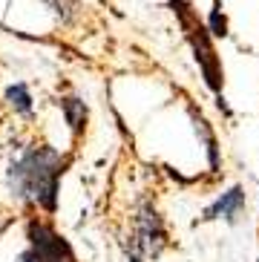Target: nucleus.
Masks as SVG:
<instances>
[{
  "label": "nucleus",
  "mask_w": 259,
  "mask_h": 262,
  "mask_svg": "<svg viewBox=\"0 0 259 262\" xmlns=\"http://www.w3.org/2000/svg\"><path fill=\"white\" fill-rule=\"evenodd\" d=\"M69 167V156H61L46 141H32L9 162L6 190L17 205L55 216L61 199V182Z\"/></svg>",
  "instance_id": "nucleus-1"
},
{
  "label": "nucleus",
  "mask_w": 259,
  "mask_h": 262,
  "mask_svg": "<svg viewBox=\"0 0 259 262\" xmlns=\"http://www.w3.org/2000/svg\"><path fill=\"white\" fill-rule=\"evenodd\" d=\"M170 3H173V12H176L179 24H182V29H184V38H187V43H190V49H193L199 72H202L207 90H210L213 98H216V107H219L225 116H230V107L225 104V70H222V61H219V55H216L213 35H210L207 26L196 17L190 3H184V0H170Z\"/></svg>",
  "instance_id": "nucleus-2"
},
{
  "label": "nucleus",
  "mask_w": 259,
  "mask_h": 262,
  "mask_svg": "<svg viewBox=\"0 0 259 262\" xmlns=\"http://www.w3.org/2000/svg\"><path fill=\"white\" fill-rule=\"evenodd\" d=\"M167 248H170V233H167L164 216L150 199H141L133 210V228L121 239L124 259L150 262V259H159Z\"/></svg>",
  "instance_id": "nucleus-3"
},
{
  "label": "nucleus",
  "mask_w": 259,
  "mask_h": 262,
  "mask_svg": "<svg viewBox=\"0 0 259 262\" xmlns=\"http://www.w3.org/2000/svg\"><path fill=\"white\" fill-rule=\"evenodd\" d=\"M23 242L40 256V262H81L75 254V248L55 228L52 216L46 213H29L23 222Z\"/></svg>",
  "instance_id": "nucleus-4"
},
{
  "label": "nucleus",
  "mask_w": 259,
  "mask_h": 262,
  "mask_svg": "<svg viewBox=\"0 0 259 262\" xmlns=\"http://www.w3.org/2000/svg\"><path fill=\"white\" fill-rule=\"evenodd\" d=\"M248 216V193L242 185H230L225 193H219L205 210H202V219L199 222H225L230 228H236Z\"/></svg>",
  "instance_id": "nucleus-5"
},
{
  "label": "nucleus",
  "mask_w": 259,
  "mask_h": 262,
  "mask_svg": "<svg viewBox=\"0 0 259 262\" xmlns=\"http://www.w3.org/2000/svg\"><path fill=\"white\" fill-rule=\"evenodd\" d=\"M58 107H61V116H63V121H67V130L72 133V139L78 141L87 130V121H90V107H87L78 95H63V98L58 101Z\"/></svg>",
  "instance_id": "nucleus-6"
},
{
  "label": "nucleus",
  "mask_w": 259,
  "mask_h": 262,
  "mask_svg": "<svg viewBox=\"0 0 259 262\" xmlns=\"http://www.w3.org/2000/svg\"><path fill=\"white\" fill-rule=\"evenodd\" d=\"M190 116H193V124H196L199 139H202V144H205L207 164H210V170H213V173H219V167H222V150H219V139H216L213 127H210V124H207L205 118L199 116L196 110H190Z\"/></svg>",
  "instance_id": "nucleus-7"
},
{
  "label": "nucleus",
  "mask_w": 259,
  "mask_h": 262,
  "mask_svg": "<svg viewBox=\"0 0 259 262\" xmlns=\"http://www.w3.org/2000/svg\"><path fill=\"white\" fill-rule=\"evenodd\" d=\"M3 101H6V107L15 113V116H32V110H35V98H32L29 86L17 81V84H9L3 90Z\"/></svg>",
  "instance_id": "nucleus-8"
},
{
  "label": "nucleus",
  "mask_w": 259,
  "mask_h": 262,
  "mask_svg": "<svg viewBox=\"0 0 259 262\" xmlns=\"http://www.w3.org/2000/svg\"><path fill=\"white\" fill-rule=\"evenodd\" d=\"M207 32L213 35V38H228V15L222 12V0H213V6H210V17H207Z\"/></svg>",
  "instance_id": "nucleus-9"
},
{
  "label": "nucleus",
  "mask_w": 259,
  "mask_h": 262,
  "mask_svg": "<svg viewBox=\"0 0 259 262\" xmlns=\"http://www.w3.org/2000/svg\"><path fill=\"white\" fill-rule=\"evenodd\" d=\"M44 3H46V9H52L55 17H61L63 24L72 20V15L81 9V0H44Z\"/></svg>",
  "instance_id": "nucleus-10"
},
{
  "label": "nucleus",
  "mask_w": 259,
  "mask_h": 262,
  "mask_svg": "<svg viewBox=\"0 0 259 262\" xmlns=\"http://www.w3.org/2000/svg\"><path fill=\"white\" fill-rule=\"evenodd\" d=\"M15 262H40V256L35 254L32 248H26V245H23L20 251H17V254H15Z\"/></svg>",
  "instance_id": "nucleus-11"
},
{
  "label": "nucleus",
  "mask_w": 259,
  "mask_h": 262,
  "mask_svg": "<svg viewBox=\"0 0 259 262\" xmlns=\"http://www.w3.org/2000/svg\"><path fill=\"white\" fill-rule=\"evenodd\" d=\"M256 262H259V256H256Z\"/></svg>",
  "instance_id": "nucleus-12"
}]
</instances>
